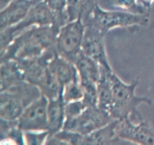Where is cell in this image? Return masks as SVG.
Wrapping results in <instances>:
<instances>
[{"instance_id":"cell-26","label":"cell","mask_w":154,"mask_h":145,"mask_svg":"<svg viewBox=\"0 0 154 145\" xmlns=\"http://www.w3.org/2000/svg\"><path fill=\"white\" fill-rule=\"evenodd\" d=\"M13 0H0V7H1V9H3L5 7H6Z\"/></svg>"},{"instance_id":"cell-24","label":"cell","mask_w":154,"mask_h":145,"mask_svg":"<svg viewBox=\"0 0 154 145\" xmlns=\"http://www.w3.org/2000/svg\"><path fill=\"white\" fill-rule=\"evenodd\" d=\"M49 135L48 130L25 131L24 143L25 144H46Z\"/></svg>"},{"instance_id":"cell-9","label":"cell","mask_w":154,"mask_h":145,"mask_svg":"<svg viewBox=\"0 0 154 145\" xmlns=\"http://www.w3.org/2000/svg\"><path fill=\"white\" fill-rule=\"evenodd\" d=\"M117 135L122 141L137 144H154V126L144 120L135 123L131 118L119 120Z\"/></svg>"},{"instance_id":"cell-17","label":"cell","mask_w":154,"mask_h":145,"mask_svg":"<svg viewBox=\"0 0 154 145\" xmlns=\"http://www.w3.org/2000/svg\"><path fill=\"white\" fill-rule=\"evenodd\" d=\"M111 72L101 66V77L97 83L98 107L108 113L112 102V86L109 75Z\"/></svg>"},{"instance_id":"cell-14","label":"cell","mask_w":154,"mask_h":145,"mask_svg":"<svg viewBox=\"0 0 154 145\" xmlns=\"http://www.w3.org/2000/svg\"><path fill=\"white\" fill-rule=\"evenodd\" d=\"M119 120H114L109 124L87 135H81L80 144H108L117 142V127Z\"/></svg>"},{"instance_id":"cell-25","label":"cell","mask_w":154,"mask_h":145,"mask_svg":"<svg viewBox=\"0 0 154 145\" xmlns=\"http://www.w3.org/2000/svg\"><path fill=\"white\" fill-rule=\"evenodd\" d=\"M137 1L140 5L146 9H148L149 8L151 7L152 5L154 3V0H137Z\"/></svg>"},{"instance_id":"cell-19","label":"cell","mask_w":154,"mask_h":145,"mask_svg":"<svg viewBox=\"0 0 154 145\" xmlns=\"http://www.w3.org/2000/svg\"><path fill=\"white\" fill-rule=\"evenodd\" d=\"M104 1L108 2V4L119 10L134 14H148L147 9L140 5L137 0H104Z\"/></svg>"},{"instance_id":"cell-18","label":"cell","mask_w":154,"mask_h":145,"mask_svg":"<svg viewBox=\"0 0 154 145\" xmlns=\"http://www.w3.org/2000/svg\"><path fill=\"white\" fill-rule=\"evenodd\" d=\"M62 96L65 104L84 98V90L80 81H71L63 85Z\"/></svg>"},{"instance_id":"cell-7","label":"cell","mask_w":154,"mask_h":145,"mask_svg":"<svg viewBox=\"0 0 154 145\" xmlns=\"http://www.w3.org/2000/svg\"><path fill=\"white\" fill-rule=\"evenodd\" d=\"M114 120L107 111L98 106H89L82 114L72 119H66L64 130L87 135L104 127Z\"/></svg>"},{"instance_id":"cell-10","label":"cell","mask_w":154,"mask_h":145,"mask_svg":"<svg viewBox=\"0 0 154 145\" xmlns=\"http://www.w3.org/2000/svg\"><path fill=\"white\" fill-rule=\"evenodd\" d=\"M86 24L85 33L81 52L87 57L97 62L102 67L113 71L107 55L105 45V34L90 24Z\"/></svg>"},{"instance_id":"cell-3","label":"cell","mask_w":154,"mask_h":145,"mask_svg":"<svg viewBox=\"0 0 154 145\" xmlns=\"http://www.w3.org/2000/svg\"><path fill=\"white\" fill-rule=\"evenodd\" d=\"M42 95L37 86L25 80L0 91V119L17 120L24 109Z\"/></svg>"},{"instance_id":"cell-5","label":"cell","mask_w":154,"mask_h":145,"mask_svg":"<svg viewBox=\"0 0 154 145\" xmlns=\"http://www.w3.org/2000/svg\"><path fill=\"white\" fill-rule=\"evenodd\" d=\"M57 25V16L44 0H38L32 5L22 21L14 26L1 30V51L7 48L14 38L32 26Z\"/></svg>"},{"instance_id":"cell-20","label":"cell","mask_w":154,"mask_h":145,"mask_svg":"<svg viewBox=\"0 0 154 145\" xmlns=\"http://www.w3.org/2000/svg\"><path fill=\"white\" fill-rule=\"evenodd\" d=\"M57 16V25L61 27L68 22L66 15V0H44Z\"/></svg>"},{"instance_id":"cell-21","label":"cell","mask_w":154,"mask_h":145,"mask_svg":"<svg viewBox=\"0 0 154 145\" xmlns=\"http://www.w3.org/2000/svg\"><path fill=\"white\" fill-rule=\"evenodd\" d=\"M85 2L86 0H66V11L68 22L83 17Z\"/></svg>"},{"instance_id":"cell-6","label":"cell","mask_w":154,"mask_h":145,"mask_svg":"<svg viewBox=\"0 0 154 145\" xmlns=\"http://www.w3.org/2000/svg\"><path fill=\"white\" fill-rule=\"evenodd\" d=\"M85 29L86 24L82 18L69 21L62 26L54 45L57 54L75 63L81 54Z\"/></svg>"},{"instance_id":"cell-15","label":"cell","mask_w":154,"mask_h":145,"mask_svg":"<svg viewBox=\"0 0 154 145\" xmlns=\"http://www.w3.org/2000/svg\"><path fill=\"white\" fill-rule=\"evenodd\" d=\"M74 64L78 70L80 82L97 84L101 77V66L97 62L81 52Z\"/></svg>"},{"instance_id":"cell-13","label":"cell","mask_w":154,"mask_h":145,"mask_svg":"<svg viewBox=\"0 0 154 145\" xmlns=\"http://www.w3.org/2000/svg\"><path fill=\"white\" fill-rule=\"evenodd\" d=\"M66 122L65 102L62 93L57 98L50 99L48 105V131L49 137L63 130Z\"/></svg>"},{"instance_id":"cell-23","label":"cell","mask_w":154,"mask_h":145,"mask_svg":"<svg viewBox=\"0 0 154 145\" xmlns=\"http://www.w3.org/2000/svg\"><path fill=\"white\" fill-rule=\"evenodd\" d=\"M87 104L84 102V99L73 101L65 104V111H66V119H72L77 117L82 114L87 108Z\"/></svg>"},{"instance_id":"cell-16","label":"cell","mask_w":154,"mask_h":145,"mask_svg":"<svg viewBox=\"0 0 154 145\" xmlns=\"http://www.w3.org/2000/svg\"><path fill=\"white\" fill-rule=\"evenodd\" d=\"M0 74L1 91L7 90L9 87L25 80L22 69L16 60L2 61Z\"/></svg>"},{"instance_id":"cell-8","label":"cell","mask_w":154,"mask_h":145,"mask_svg":"<svg viewBox=\"0 0 154 145\" xmlns=\"http://www.w3.org/2000/svg\"><path fill=\"white\" fill-rule=\"evenodd\" d=\"M48 99L42 95L24 109L17 119V126L25 131L48 130Z\"/></svg>"},{"instance_id":"cell-27","label":"cell","mask_w":154,"mask_h":145,"mask_svg":"<svg viewBox=\"0 0 154 145\" xmlns=\"http://www.w3.org/2000/svg\"><path fill=\"white\" fill-rule=\"evenodd\" d=\"M26 1H28V2H32V3H34V2H35L36 1H38V0H26Z\"/></svg>"},{"instance_id":"cell-4","label":"cell","mask_w":154,"mask_h":145,"mask_svg":"<svg viewBox=\"0 0 154 145\" xmlns=\"http://www.w3.org/2000/svg\"><path fill=\"white\" fill-rule=\"evenodd\" d=\"M84 23L105 35L113 29L147 26L149 14H134L121 10H106L96 4Z\"/></svg>"},{"instance_id":"cell-1","label":"cell","mask_w":154,"mask_h":145,"mask_svg":"<svg viewBox=\"0 0 154 145\" xmlns=\"http://www.w3.org/2000/svg\"><path fill=\"white\" fill-rule=\"evenodd\" d=\"M56 26H32L15 36L10 45L1 51V62L39 57L54 48L59 31Z\"/></svg>"},{"instance_id":"cell-11","label":"cell","mask_w":154,"mask_h":145,"mask_svg":"<svg viewBox=\"0 0 154 145\" xmlns=\"http://www.w3.org/2000/svg\"><path fill=\"white\" fill-rule=\"evenodd\" d=\"M34 3L26 0H13L1 9L0 29L3 30L19 23L25 18Z\"/></svg>"},{"instance_id":"cell-2","label":"cell","mask_w":154,"mask_h":145,"mask_svg":"<svg viewBox=\"0 0 154 145\" xmlns=\"http://www.w3.org/2000/svg\"><path fill=\"white\" fill-rule=\"evenodd\" d=\"M109 75L112 86V102L108 113L111 117L118 120L132 119V117L138 120H142L137 108L142 104L151 105L152 99L147 96H137L135 93L139 84V77L130 84H126L114 71H111Z\"/></svg>"},{"instance_id":"cell-22","label":"cell","mask_w":154,"mask_h":145,"mask_svg":"<svg viewBox=\"0 0 154 145\" xmlns=\"http://www.w3.org/2000/svg\"><path fill=\"white\" fill-rule=\"evenodd\" d=\"M81 84L84 90V102L88 106H98L97 84L87 82L81 83Z\"/></svg>"},{"instance_id":"cell-12","label":"cell","mask_w":154,"mask_h":145,"mask_svg":"<svg viewBox=\"0 0 154 145\" xmlns=\"http://www.w3.org/2000/svg\"><path fill=\"white\" fill-rule=\"evenodd\" d=\"M48 68L62 87L71 81H80L74 63L56 54L48 63Z\"/></svg>"}]
</instances>
